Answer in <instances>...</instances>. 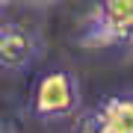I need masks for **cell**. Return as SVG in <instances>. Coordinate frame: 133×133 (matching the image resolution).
<instances>
[{"instance_id": "obj_1", "label": "cell", "mask_w": 133, "mask_h": 133, "mask_svg": "<svg viewBox=\"0 0 133 133\" xmlns=\"http://www.w3.org/2000/svg\"><path fill=\"white\" fill-rule=\"evenodd\" d=\"M83 109V89L71 68H48L30 92V112L38 121H65Z\"/></svg>"}, {"instance_id": "obj_2", "label": "cell", "mask_w": 133, "mask_h": 133, "mask_svg": "<svg viewBox=\"0 0 133 133\" xmlns=\"http://www.w3.org/2000/svg\"><path fill=\"white\" fill-rule=\"evenodd\" d=\"M80 44L83 48L133 44V0H95Z\"/></svg>"}, {"instance_id": "obj_3", "label": "cell", "mask_w": 133, "mask_h": 133, "mask_svg": "<svg viewBox=\"0 0 133 133\" xmlns=\"http://www.w3.org/2000/svg\"><path fill=\"white\" fill-rule=\"evenodd\" d=\"M44 44L36 30L15 21H3L0 27V65L3 71H27L42 56Z\"/></svg>"}, {"instance_id": "obj_4", "label": "cell", "mask_w": 133, "mask_h": 133, "mask_svg": "<svg viewBox=\"0 0 133 133\" xmlns=\"http://www.w3.org/2000/svg\"><path fill=\"white\" fill-rule=\"evenodd\" d=\"M95 115L104 133H133V92H115L101 98Z\"/></svg>"}, {"instance_id": "obj_5", "label": "cell", "mask_w": 133, "mask_h": 133, "mask_svg": "<svg viewBox=\"0 0 133 133\" xmlns=\"http://www.w3.org/2000/svg\"><path fill=\"white\" fill-rule=\"evenodd\" d=\"M71 133H104V127H101V121H98V115H95V107H92V109H83V112L74 115Z\"/></svg>"}, {"instance_id": "obj_6", "label": "cell", "mask_w": 133, "mask_h": 133, "mask_svg": "<svg viewBox=\"0 0 133 133\" xmlns=\"http://www.w3.org/2000/svg\"><path fill=\"white\" fill-rule=\"evenodd\" d=\"M27 3H33V6H48V3H56V0H27Z\"/></svg>"}, {"instance_id": "obj_7", "label": "cell", "mask_w": 133, "mask_h": 133, "mask_svg": "<svg viewBox=\"0 0 133 133\" xmlns=\"http://www.w3.org/2000/svg\"><path fill=\"white\" fill-rule=\"evenodd\" d=\"M3 133H15V127H9V121H3Z\"/></svg>"}, {"instance_id": "obj_8", "label": "cell", "mask_w": 133, "mask_h": 133, "mask_svg": "<svg viewBox=\"0 0 133 133\" xmlns=\"http://www.w3.org/2000/svg\"><path fill=\"white\" fill-rule=\"evenodd\" d=\"M9 3H12V0H0V6H9Z\"/></svg>"}]
</instances>
